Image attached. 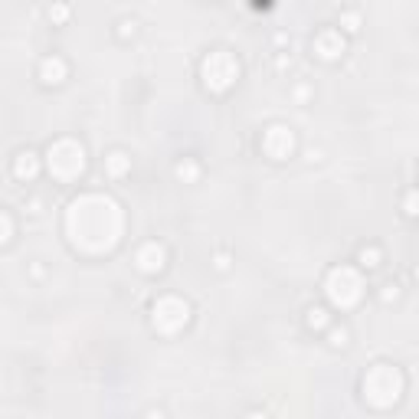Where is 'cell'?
<instances>
[{
	"label": "cell",
	"mask_w": 419,
	"mask_h": 419,
	"mask_svg": "<svg viewBox=\"0 0 419 419\" xmlns=\"http://www.w3.org/2000/svg\"><path fill=\"white\" fill-rule=\"evenodd\" d=\"M124 233V213L105 194H82L66 210V236L79 252L102 256L118 246Z\"/></svg>",
	"instance_id": "cell-1"
},
{
	"label": "cell",
	"mask_w": 419,
	"mask_h": 419,
	"mask_svg": "<svg viewBox=\"0 0 419 419\" xmlns=\"http://www.w3.org/2000/svg\"><path fill=\"white\" fill-rule=\"evenodd\" d=\"M364 400H367L373 409H390L403 396V373L390 364H373V367L364 373Z\"/></svg>",
	"instance_id": "cell-2"
},
{
	"label": "cell",
	"mask_w": 419,
	"mask_h": 419,
	"mask_svg": "<svg viewBox=\"0 0 419 419\" xmlns=\"http://www.w3.org/2000/svg\"><path fill=\"white\" fill-rule=\"evenodd\" d=\"M46 167H50V174L56 180L69 184V180H75L79 174L86 171V148L75 138H59L46 151Z\"/></svg>",
	"instance_id": "cell-3"
},
{
	"label": "cell",
	"mask_w": 419,
	"mask_h": 419,
	"mask_svg": "<svg viewBox=\"0 0 419 419\" xmlns=\"http://www.w3.org/2000/svg\"><path fill=\"white\" fill-rule=\"evenodd\" d=\"M324 295L331 301L334 308H354L360 298H364V279H360L357 269H351V266H337V269L328 272V279H324Z\"/></svg>",
	"instance_id": "cell-4"
},
{
	"label": "cell",
	"mask_w": 419,
	"mask_h": 419,
	"mask_svg": "<svg viewBox=\"0 0 419 419\" xmlns=\"http://www.w3.org/2000/svg\"><path fill=\"white\" fill-rule=\"evenodd\" d=\"M200 75H203V86L220 95V92L236 86V79H239V59L230 50H213L203 59V66H200Z\"/></svg>",
	"instance_id": "cell-5"
},
{
	"label": "cell",
	"mask_w": 419,
	"mask_h": 419,
	"mask_svg": "<svg viewBox=\"0 0 419 419\" xmlns=\"http://www.w3.org/2000/svg\"><path fill=\"white\" fill-rule=\"evenodd\" d=\"M187 321H190V305L177 295L158 298L154 308H151V324H154V331H160V334H177Z\"/></svg>",
	"instance_id": "cell-6"
},
{
	"label": "cell",
	"mask_w": 419,
	"mask_h": 419,
	"mask_svg": "<svg viewBox=\"0 0 419 419\" xmlns=\"http://www.w3.org/2000/svg\"><path fill=\"white\" fill-rule=\"evenodd\" d=\"M262 151L269 154L272 160H288L292 151H295V135L288 124H269L266 135H262Z\"/></svg>",
	"instance_id": "cell-7"
},
{
	"label": "cell",
	"mask_w": 419,
	"mask_h": 419,
	"mask_svg": "<svg viewBox=\"0 0 419 419\" xmlns=\"http://www.w3.org/2000/svg\"><path fill=\"white\" fill-rule=\"evenodd\" d=\"M164 262H167V252H164L160 243H145V246L135 252V266L145 272V275H158V272L164 269Z\"/></svg>",
	"instance_id": "cell-8"
},
{
	"label": "cell",
	"mask_w": 419,
	"mask_h": 419,
	"mask_svg": "<svg viewBox=\"0 0 419 419\" xmlns=\"http://www.w3.org/2000/svg\"><path fill=\"white\" fill-rule=\"evenodd\" d=\"M315 53L328 62L337 59V56L344 53V37H341L337 30H321L318 37H315Z\"/></svg>",
	"instance_id": "cell-9"
},
{
	"label": "cell",
	"mask_w": 419,
	"mask_h": 419,
	"mask_svg": "<svg viewBox=\"0 0 419 419\" xmlns=\"http://www.w3.org/2000/svg\"><path fill=\"white\" fill-rule=\"evenodd\" d=\"M66 75H69V66L59 56H46V59L39 62V79L46 86H59V82H66Z\"/></svg>",
	"instance_id": "cell-10"
},
{
	"label": "cell",
	"mask_w": 419,
	"mask_h": 419,
	"mask_svg": "<svg viewBox=\"0 0 419 419\" xmlns=\"http://www.w3.org/2000/svg\"><path fill=\"white\" fill-rule=\"evenodd\" d=\"M13 174H17L20 180H33V177L39 174V158L33 154V151L17 154V160H13Z\"/></svg>",
	"instance_id": "cell-11"
},
{
	"label": "cell",
	"mask_w": 419,
	"mask_h": 419,
	"mask_svg": "<svg viewBox=\"0 0 419 419\" xmlns=\"http://www.w3.org/2000/svg\"><path fill=\"white\" fill-rule=\"evenodd\" d=\"M128 171H131V158H128L124 151L105 154V174H109V177H124Z\"/></svg>",
	"instance_id": "cell-12"
},
{
	"label": "cell",
	"mask_w": 419,
	"mask_h": 419,
	"mask_svg": "<svg viewBox=\"0 0 419 419\" xmlns=\"http://www.w3.org/2000/svg\"><path fill=\"white\" fill-rule=\"evenodd\" d=\"M177 177H180L184 184H197L200 180V164L197 160H190V158H184L180 164H177Z\"/></svg>",
	"instance_id": "cell-13"
},
{
	"label": "cell",
	"mask_w": 419,
	"mask_h": 419,
	"mask_svg": "<svg viewBox=\"0 0 419 419\" xmlns=\"http://www.w3.org/2000/svg\"><path fill=\"white\" fill-rule=\"evenodd\" d=\"M328 324H331V318H328V311L324 308H311L308 311V328L311 331H324Z\"/></svg>",
	"instance_id": "cell-14"
},
{
	"label": "cell",
	"mask_w": 419,
	"mask_h": 419,
	"mask_svg": "<svg viewBox=\"0 0 419 419\" xmlns=\"http://www.w3.org/2000/svg\"><path fill=\"white\" fill-rule=\"evenodd\" d=\"M360 262H364L367 269H377V266H380V249H377V246H364V249H360Z\"/></svg>",
	"instance_id": "cell-15"
},
{
	"label": "cell",
	"mask_w": 419,
	"mask_h": 419,
	"mask_svg": "<svg viewBox=\"0 0 419 419\" xmlns=\"http://www.w3.org/2000/svg\"><path fill=\"white\" fill-rule=\"evenodd\" d=\"M10 239H13V220L0 210V246H7Z\"/></svg>",
	"instance_id": "cell-16"
},
{
	"label": "cell",
	"mask_w": 419,
	"mask_h": 419,
	"mask_svg": "<svg viewBox=\"0 0 419 419\" xmlns=\"http://www.w3.org/2000/svg\"><path fill=\"white\" fill-rule=\"evenodd\" d=\"M347 337H351L347 328H331V331H328V344H331V347H347Z\"/></svg>",
	"instance_id": "cell-17"
},
{
	"label": "cell",
	"mask_w": 419,
	"mask_h": 419,
	"mask_svg": "<svg viewBox=\"0 0 419 419\" xmlns=\"http://www.w3.org/2000/svg\"><path fill=\"white\" fill-rule=\"evenodd\" d=\"M341 26H344L347 33H357V30H360V13H354V10L341 13Z\"/></svg>",
	"instance_id": "cell-18"
},
{
	"label": "cell",
	"mask_w": 419,
	"mask_h": 419,
	"mask_svg": "<svg viewBox=\"0 0 419 419\" xmlns=\"http://www.w3.org/2000/svg\"><path fill=\"white\" fill-rule=\"evenodd\" d=\"M50 20H53V24H66V20H69V7H66V3H53V7H50Z\"/></svg>",
	"instance_id": "cell-19"
},
{
	"label": "cell",
	"mask_w": 419,
	"mask_h": 419,
	"mask_svg": "<svg viewBox=\"0 0 419 419\" xmlns=\"http://www.w3.org/2000/svg\"><path fill=\"white\" fill-rule=\"evenodd\" d=\"M380 298L383 301H396V298H400V285H383V292H380Z\"/></svg>",
	"instance_id": "cell-20"
},
{
	"label": "cell",
	"mask_w": 419,
	"mask_h": 419,
	"mask_svg": "<svg viewBox=\"0 0 419 419\" xmlns=\"http://www.w3.org/2000/svg\"><path fill=\"white\" fill-rule=\"evenodd\" d=\"M135 30H138L135 20H122L118 24V37H135Z\"/></svg>",
	"instance_id": "cell-21"
},
{
	"label": "cell",
	"mask_w": 419,
	"mask_h": 419,
	"mask_svg": "<svg viewBox=\"0 0 419 419\" xmlns=\"http://www.w3.org/2000/svg\"><path fill=\"white\" fill-rule=\"evenodd\" d=\"M213 262H216V269H230V256H226V252H220Z\"/></svg>",
	"instance_id": "cell-22"
},
{
	"label": "cell",
	"mask_w": 419,
	"mask_h": 419,
	"mask_svg": "<svg viewBox=\"0 0 419 419\" xmlns=\"http://www.w3.org/2000/svg\"><path fill=\"white\" fill-rule=\"evenodd\" d=\"M308 95H311V89H308V86H298V89H295V99H298V102H305Z\"/></svg>",
	"instance_id": "cell-23"
},
{
	"label": "cell",
	"mask_w": 419,
	"mask_h": 419,
	"mask_svg": "<svg viewBox=\"0 0 419 419\" xmlns=\"http://www.w3.org/2000/svg\"><path fill=\"white\" fill-rule=\"evenodd\" d=\"M407 213H416V197H413V194L407 197Z\"/></svg>",
	"instance_id": "cell-24"
}]
</instances>
